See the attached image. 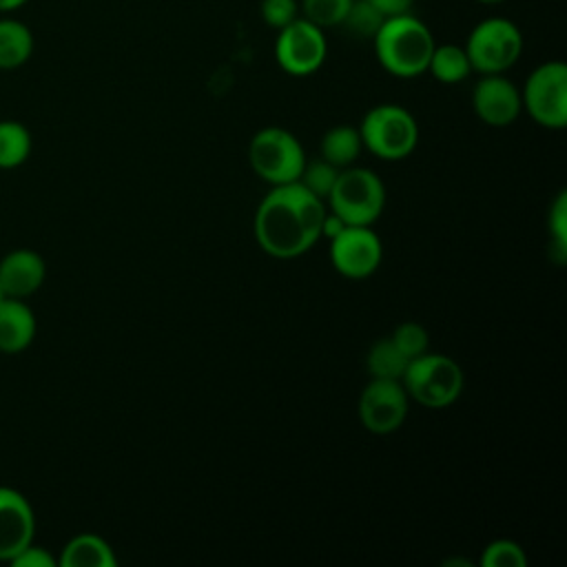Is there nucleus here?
Segmentation results:
<instances>
[{
  "label": "nucleus",
  "mask_w": 567,
  "mask_h": 567,
  "mask_svg": "<svg viewBox=\"0 0 567 567\" xmlns=\"http://www.w3.org/2000/svg\"><path fill=\"white\" fill-rule=\"evenodd\" d=\"M326 204L299 182L272 186L255 213V237L277 259L303 255L321 237Z\"/></svg>",
  "instance_id": "obj_1"
},
{
  "label": "nucleus",
  "mask_w": 567,
  "mask_h": 567,
  "mask_svg": "<svg viewBox=\"0 0 567 567\" xmlns=\"http://www.w3.org/2000/svg\"><path fill=\"white\" fill-rule=\"evenodd\" d=\"M372 44L379 64L390 75L416 78L427 71L436 42L430 27L408 11L385 18L372 38Z\"/></svg>",
  "instance_id": "obj_2"
},
{
  "label": "nucleus",
  "mask_w": 567,
  "mask_h": 567,
  "mask_svg": "<svg viewBox=\"0 0 567 567\" xmlns=\"http://www.w3.org/2000/svg\"><path fill=\"white\" fill-rule=\"evenodd\" d=\"M326 202L328 210L339 215L348 226H370L385 206V188L374 171L348 166L339 171Z\"/></svg>",
  "instance_id": "obj_3"
},
{
  "label": "nucleus",
  "mask_w": 567,
  "mask_h": 567,
  "mask_svg": "<svg viewBox=\"0 0 567 567\" xmlns=\"http://www.w3.org/2000/svg\"><path fill=\"white\" fill-rule=\"evenodd\" d=\"M463 381L461 365L452 357L434 352L410 359L401 377L408 399L434 410L454 403L463 390Z\"/></svg>",
  "instance_id": "obj_4"
},
{
  "label": "nucleus",
  "mask_w": 567,
  "mask_h": 567,
  "mask_svg": "<svg viewBox=\"0 0 567 567\" xmlns=\"http://www.w3.org/2000/svg\"><path fill=\"white\" fill-rule=\"evenodd\" d=\"M463 49L472 71L481 75L505 73L523 53V33L509 18L492 16L472 27Z\"/></svg>",
  "instance_id": "obj_5"
},
{
  "label": "nucleus",
  "mask_w": 567,
  "mask_h": 567,
  "mask_svg": "<svg viewBox=\"0 0 567 567\" xmlns=\"http://www.w3.org/2000/svg\"><path fill=\"white\" fill-rule=\"evenodd\" d=\"M359 135L363 148L381 159H403L419 142V126L414 115L399 104L372 106L361 124Z\"/></svg>",
  "instance_id": "obj_6"
},
{
  "label": "nucleus",
  "mask_w": 567,
  "mask_h": 567,
  "mask_svg": "<svg viewBox=\"0 0 567 567\" xmlns=\"http://www.w3.org/2000/svg\"><path fill=\"white\" fill-rule=\"evenodd\" d=\"M248 162L264 182L279 186L299 179L306 164V153L301 142L290 131L266 126L250 140Z\"/></svg>",
  "instance_id": "obj_7"
},
{
  "label": "nucleus",
  "mask_w": 567,
  "mask_h": 567,
  "mask_svg": "<svg viewBox=\"0 0 567 567\" xmlns=\"http://www.w3.org/2000/svg\"><path fill=\"white\" fill-rule=\"evenodd\" d=\"M523 109L545 128L567 124V66L560 60L538 64L520 89Z\"/></svg>",
  "instance_id": "obj_8"
},
{
  "label": "nucleus",
  "mask_w": 567,
  "mask_h": 567,
  "mask_svg": "<svg viewBox=\"0 0 567 567\" xmlns=\"http://www.w3.org/2000/svg\"><path fill=\"white\" fill-rule=\"evenodd\" d=\"M328 55L323 29L306 18H297L277 31L275 60L288 75H312L321 69Z\"/></svg>",
  "instance_id": "obj_9"
},
{
  "label": "nucleus",
  "mask_w": 567,
  "mask_h": 567,
  "mask_svg": "<svg viewBox=\"0 0 567 567\" xmlns=\"http://www.w3.org/2000/svg\"><path fill=\"white\" fill-rule=\"evenodd\" d=\"M408 416V392L401 381L370 379L359 396V419L372 434H390Z\"/></svg>",
  "instance_id": "obj_10"
},
{
  "label": "nucleus",
  "mask_w": 567,
  "mask_h": 567,
  "mask_svg": "<svg viewBox=\"0 0 567 567\" xmlns=\"http://www.w3.org/2000/svg\"><path fill=\"white\" fill-rule=\"evenodd\" d=\"M383 257L381 239L370 226H346L330 239V261L348 279L370 277Z\"/></svg>",
  "instance_id": "obj_11"
},
{
  "label": "nucleus",
  "mask_w": 567,
  "mask_h": 567,
  "mask_svg": "<svg viewBox=\"0 0 567 567\" xmlns=\"http://www.w3.org/2000/svg\"><path fill=\"white\" fill-rule=\"evenodd\" d=\"M472 109L485 124L507 126L523 111L520 89L503 73L481 75L472 91Z\"/></svg>",
  "instance_id": "obj_12"
},
{
  "label": "nucleus",
  "mask_w": 567,
  "mask_h": 567,
  "mask_svg": "<svg viewBox=\"0 0 567 567\" xmlns=\"http://www.w3.org/2000/svg\"><path fill=\"white\" fill-rule=\"evenodd\" d=\"M35 516L24 494L0 485V560H11L33 543Z\"/></svg>",
  "instance_id": "obj_13"
},
{
  "label": "nucleus",
  "mask_w": 567,
  "mask_h": 567,
  "mask_svg": "<svg viewBox=\"0 0 567 567\" xmlns=\"http://www.w3.org/2000/svg\"><path fill=\"white\" fill-rule=\"evenodd\" d=\"M47 277L44 259L27 248L13 250L0 261V286L7 297L24 299L33 295Z\"/></svg>",
  "instance_id": "obj_14"
},
{
  "label": "nucleus",
  "mask_w": 567,
  "mask_h": 567,
  "mask_svg": "<svg viewBox=\"0 0 567 567\" xmlns=\"http://www.w3.org/2000/svg\"><path fill=\"white\" fill-rule=\"evenodd\" d=\"M35 337L33 310L13 297L0 301V352L16 354L31 346Z\"/></svg>",
  "instance_id": "obj_15"
},
{
  "label": "nucleus",
  "mask_w": 567,
  "mask_h": 567,
  "mask_svg": "<svg viewBox=\"0 0 567 567\" xmlns=\"http://www.w3.org/2000/svg\"><path fill=\"white\" fill-rule=\"evenodd\" d=\"M62 567H115V554L111 545L95 534L73 536L58 560Z\"/></svg>",
  "instance_id": "obj_16"
},
{
  "label": "nucleus",
  "mask_w": 567,
  "mask_h": 567,
  "mask_svg": "<svg viewBox=\"0 0 567 567\" xmlns=\"http://www.w3.org/2000/svg\"><path fill=\"white\" fill-rule=\"evenodd\" d=\"M33 53L31 29L16 18H0V71H13Z\"/></svg>",
  "instance_id": "obj_17"
},
{
  "label": "nucleus",
  "mask_w": 567,
  "mask_h": 567,
  "mask_svg": "<svg viewBox=\"0 0 567 567\" xmlns=\"http://www.w3.org/2000/svg\"><path fill=\"white\" fill-rule=\"evenodd\" d=\"M361 148H363V142H361L359 128L348 124L332 126L330 131H326L321 140V157L332 166H337L339 171L352 166Z\"/></svg>",
  "instance_id": "obj_18"
},
{
  "label": "nucleus",
  "mask_w": 567,
  "mask_h": 567,
  "mask_svg": "<svg viewBox=\"0 0 567 567\" xmlns=\"http://www.w3.org/2000/svg\"><path fill=\"white\" fill-rule=\"evenodd\" d=\"M427 71L434 75V80L443 84H456L472 73V64L463 47L447 42V44H434V51L427 62Z\"/></svg>",
  "instance_id": "obj_19"
},
{
  "label": "nucleus",
  "mask_w": 567,
  "mask_h": 567,
  "mask_svg": "<svg viewBox=\"0 0 567 567\" xmlns=\"http://www.w3.org/2000/svg\"><path fill=\"white\" fill-rule=\"evenodd\" d=\"M408 361L410 359L394 346V341L390 337L379 339L365 357V365H368V372H370L372 379L401 381Z\"/></svg>",
  "instance_id": "obj_20"
},
{
  "label": "nucleus",
  "mask_w": 567,
  "mask_h": 567,
  "mask_svg": "<svg viewBox=\"0 0 567 567\" xmlns=\"http://www.w3.org/2000/svg\"><path fill=\"white\" fill-rule=\"evenodd\" d=\"M31 153V133L16 120L0 122V168H16Z\"/></svg>",
  "instance_id": "obj_21"
},
{
  "label": "nucleus",
  "mask_w": 567,
  "mask_h": 567,
  "mask_svg": "<svg viewBox=\"0 0 567 567\" xmlns=\"http://www.w3.org/2000/svg\"><path fill=\"white\" fill-rule=\"evenodd\" d=\"M383 20H385V16L372 2L352 0L341 24L346 27L348 33H352L357 38H370L372 40Z\"/></svg>",
  "instance_id": "obj_22"
},
{
  "label": "nucleus",
  "mask_w": 567,
  "mask_h": 567,
  "mask_svg": "<svg viewBox=\"0 0 567 567\" xmlns=\"http://www.w3.org/2000/svg\"><path fill=\"white\" fill-rule=\"evenodd\" d=\"M350 2L352 0H301L299 13L321 29L339 27L350 9Z\"/></svg>",
  "instance_id": "obj_23"
},
{
  "label": "nucleus",
  "mask_w": 567,
  "mask_h": 567,
  "mask_svg": "<svg viewBox=\"0 0 567 567\" xmlns=\"http://www.w3.org/2000/svg\"><path fill=\"white\" fill-rule=\"evenodd\" d=\"M337 175H339V168L332 166L330 162H326L323 157L321 159H312L303 164L301 168V175H299V184L310 190L312 195H317L319 199H326L337 182Z\"/></svg>",
  "instance_id": "obj_24"
},
{
  "label": "nucleus",
  "mask_w": 567,
  "mask_h": 567,
  "mask_svg": "<svg viewBox=\"0 0 567 567\" xmlns=\"http://www.w3.org/2000/svg\"><path fill=\"white\" fill-rule=\"evenodd\" d=\"M549 235H551V255L558 264H563L567 259V193H560L551 204Z\"/></svg>",
  "instance_id": "obj_25"
},
{
  "label": "nucleus",
  "mask_w": 567,
  "mask_h": 567,
  "mask_svg": "<svg viewBox=\"0 0 567 567\" xmlns=\"http://www.w3.org/2000/svg\"><path fill=\"white\" fill-rule=\"evenodd\" d=\"M481 565L483 567H525L527 558L518 543L501 538L485 547Z\"/></svg>",
  "instance_id": "obj_26"
},
{
  "label": "nucleus",
  "mask_w": 567,
  "mask_h": 567,
  "mask_svg": "<svg viewBox=\"0 0 567 567\" xmlns=\"http://www.w3.org/2000/svg\"><path fill=\"white\" fill-rule=\"evenodd\" d=\"M394 341V346L408 357V359H414L423 352H427V346H430V337H427V330L416 323V321H403L394 334L390 337Z\"/></svg>",
  "instance_id": "obj_27"
},
{
  "label": "nucleus",
  "mask_w": 567,
  "mask_h": 567,
  "mask_svg": "<svg viewBox=\"0 0 567 567\" xmlns=\"http://www.w3.org/2000/svg\"><path fill=\"white\" fill-rule=\"evenodd\" d=\"M259 16L268 27L279 31L281 27L299 18V2L297 0H261Z\"/></svg>",
  "instance_id": "obj_28"
},
{
  "label": "nucleus",
  "mask_w": 567,
  "mask_h": 567,
  "mask_svg": "<svg viewBox=\"0 0 567 567\" xmlns=\"http://www.w3.org/2000/svg\"><path fill=\"white\" fill-rule=\"evenodd\" d=\"M9 563L16 567H55L58 560L44 547L31 543L22 551H18Z\"/></svg>",
  "instance_id": "obj_29"
},
{
  "label": "nucleus",
  "mask_w": 567,
  "mask_h": 567,
  "mask_svg": "<svg viewBox=\"0 0 567 567\" xmlns=\"http://www.w3.org/2000/svg\"><path fill=\"white\" fill-rule=\"evenodd\" d=\"M368 2H372L385 18L408 13L414 4V0H368Z\"/></svg>",
  "instance_id": "obj_30"
},
{
  "label": "nucleus",
  "mask_w": 567,
  "mask_h": 567,
  "mask_svg": "<svg viewBox=\"0 0 567 567\" xmlns=\"http://www.w3.org/2000/svg\"><path fill=\"white\" fill-rule=\"evenodd\" d=\"M29 0H0V13H9V11H16L20 9L22 4H27Z\"/></svg>",
  "instance_id": "obj_31"
},
{
  "label": "nucleus",
  "mask_w": 567,
  "mask_h": 567,
  "mask_svg": "<svg viewBox=\"0 0 567 567\" xmlns=\"http://www.w3.org/2000/svg\"><path fill=\"white\" fill-rule=\"evenodd\" d=\"M474 2H481V4H501L505 0H474Z\"/></svg>",
  "instance_id": "obj_32"
},
{
  "label": "nucleus",
  "mask_w": 567,
  "mask_h": 567,
  "mask_svg": "<svg viewBox=\"0 0 567 567\" xmlns=\"http://www.w3.org/2000/svg\"><path fill=\"white\" fill-rule=\"evenodd\" d=\"M7 299V292L2 290V286H0V301H4Z\"/></svg>",
  "instance_id": "obj_33"
}]
</instances>
